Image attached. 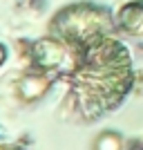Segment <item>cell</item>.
<instances>
[{
	"label": "cell",
	"mask_w": 143,
	"mask_h": 150,
	"mask_svg": "<svg viewBox=\"0 0 143 150\" xmlns=\"http://www.w3.org/2000/svg\"><path fill=\"white\" fill-rule=\"evenodd\" d=\"M20 96H23V101H27V103H31V101H38L43 99L45 94H47V90H49V81L47 79H43V76H25L23 81H20Z\"/></svg>",
	"instance_id": "obj_1"
},
{
	"label": "cell",
	"mask_w": 143,
	"mask_h": 150,
	"mask_svg": "<svg viewBox=\"0 0 143 150\" xmlns=\"http://www.w3.org/2000/svg\"><path fill=\"white\" fill-rule=\"evenodd\" d=\"M94 150H123V134L116 130H103L94 139Z\"/></svg>",
	"instance_id": "obj_2"
},
{
	"label": "cell",
	"mask_w": 143,
	"mask_h": 150,
	"mask_svg": "<svg viewBox=\"0 0 143 150\" xmlns=\"http://www.w3.org/2000/svg\"><path fill=\"white\" fill-rule=\"evenodd\" d=\"M5 61V47H2V45H0V63Z\"/></svg>",
	"instance_id": "obj_3"
}]
</instances>
